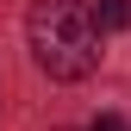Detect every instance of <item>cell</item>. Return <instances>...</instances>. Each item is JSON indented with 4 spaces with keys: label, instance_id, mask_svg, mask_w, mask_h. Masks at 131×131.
<instances>
[{
    "label": "cell",
    "instance_id": "cell-1",
    "mask_svg": "<svg viewBox=\"0 0 131 131\" xmlns=\"http://www.w3.org/2000/svg\"><path fill=\"white\" fill-rule=\"evenodd\" d=\"M31 56H38V69L50 81H81L94 75V62H100V31H94V13L75 6V0H38L31 6Z\"/></svg>",
    "mask_w": 131,
    "mask_h": 131
},
{
    "label": "cell",
    "instance_id": "cell-2",
    "mask_svg": "<svg viewBox=\"0 0 131 131\" xmlns=\"http://www.w3.org/2000/svg\"><path fill=\"white\" fill-rule=\"evenodd\" d=\"M119 25H131V6L125 0H100L94 6V31H119Z\"/></svg>",
    "mask_w": 131,
    "mask_h": 131
},
{
    "label": "cell",
    "instance_id": "cell-3",
    "mask_svg": "<svg viewBox=\"0 0 131 131\" xmlns=\"http://www.w3.org/2000/svg\"><path fill=\"white\" fill-rule=\"evenodd\" d=\"M88 131H131V125H125V119H119V112H100V119H94V125H88Z\"/></svg>",
    "mask_w": 131,
    "mask_h": 131
}]
</instances>
